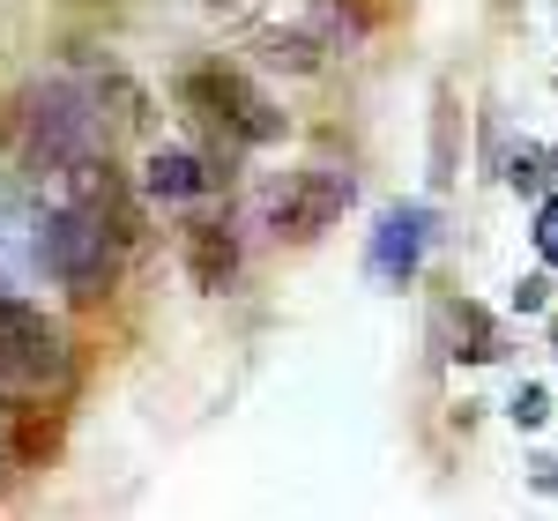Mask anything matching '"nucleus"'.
I'll return each mask as SVG.
<instances>
[{
    "label": "nucleus",
    "instance_id": "f257e3e1",
    "mask_svg": "<svg viewBox=\"0 0 558 521\" xmlns=\"http://www.w3.org/2000/svg\"><path fill=\"white\" fill-rule=\"evenodd\" d=\"M0 142H8V157L23 172L68 179L83 157L105 149V112L75 83H23V89H8V105H0Z\"/></svg>",
    "mask_w": 558,
    "mask_h": 521
},
{
    "label": "nucleus",
    "instance_id": "f03ea898",
    "mask_svg": "<svg viewBox=\"0 0 558 521\" xmlns=\"http://www.w3.org/2000/svg\"><path fill=\"white\" fill-rule=\"evenodd\" d=\"M120 246H128V239L97 217V209H83V202H60L52 217H38V268L83 305H97L105 291H112Z\"/></svg>",
    "mask_w": 558,
    "mask_h": 521
},
{
    "label": "nucleus",
    "instance_id": "7ed1b4c3",
    "mask_svg": "<svg viewBox=\"0 0 558 521\" xmlns=\"http://www.w3.org/2000/svg\"><path fill=\"white\" fill-rule=\"evenodd\" d=\"M179 105H186V120H202V128H231L246 149H260V142H283V112L260 97L239 68H223V60H202V68H186L179 75Z\"/></svg>",
    "mask_w": 558,
    "mask_h": 521
},
{
    "label": "nucleus",
    "instance_id": "20e7f679",
    "mask_svg": "<svg viewBox=\"0 0 558 521\" xmlns=\"http://www.w3.org/2000/svg\"><path fill=\"white\" fill-rule=\"evenodd\" d=\"M0 380L8 388H60L68 380V343L31 299L8 291L0 276Z\"/></svg>",
    "mask_w": 558,
    "mask_h": 521
},
{
    "label": "nucleus",
    "instance_id": "39448f33",
    "mask_svg": "<svg viewBox=\"0 0 558 521\" xmlns=\"http://www.w3.org/2000/svg\"><path fill=\"white\" fill-rule=\"evenodd\" d=\"M350 202H357L350 172H283L268 186L260 209H268V231H276V239H320Z\"/></svg>",
    "mask_w": 558,
    "mask_h": 521
},
{
    "label": "nucleus",
    "instance_id": "423d86ee",
    "mask_svg": "<svg viewBox=\"0 0 558 521\" xmlns=\"http://www.w3.org/2000/svg\"><path fill=\"white\" fill-rule=\"evenodd\" d=\"M425 246H432V209L425 202H395L380 217V231H373V246H365V276L387 283V291H402V283L417 276Z\"/></svg>",
    "mask_w": 558,
    "mask_h": 521
},
{
    "label": "nucleus",
    "instance_id": "0eeeda50",
    "mask_svg": "<svg viewBox=\"0 0 558 521\" xmlns=\"http://www.w3.org/2000/svg\"><path fill=\"white\" fill-rule=\"evenodd\" d=\"M68 202H83V209H97V217L112 223V231H120L128 246L142 239V202L128 194V179L112 172V157H105V149H97V157H83V165L68 172Z\"/></svg>",
    "mask_w": 558,
    "mask_h": 521
},
{
    "label": "nucleus",
    "instance_id": "6e6552de",
    "mask_svg": "<svg viewBox=\"0 0 558 521\" xmlns=\"http://www.w3.org/2000/svg\"><path fill=\"white\" fill-rule=\"evenodd\" d=\"M142 194L149 202H202V194H216V165L202 149H149Z\"/></svg>",
    "mask_w": 558,
    "mask_h": 521
},
{
    "label": "nucleus",
    "instance_id": "1a4fd4ad",
    "mask_svg": "<svg viewBox=\"0 0 558 521\" xmlns=\"http://www.w3.org/2000/svg\"><path fill=\"white\" fill-rule=\"evenodd\" d=\"M186 268H194V283L202 291H231V276H239V231L231 223H186Z\"/></svg>",
    "mask_w": 558,
    "mask_h": 521
},
{
    "label": "nucleus",
    "instance_id": "9d476101",
    "mask_svg": "<svg viewBox=\"0 0 558 521\" xmlns=\"http://www.w3.org/2000/svg\"><path fill=\"white\" fill-rule=\"evenodd\" d=\"M447 320H454V358H470V365H492V358H507V328L484 313V305H447Z\"/></svg>",
    "mask_w": 558,
    "mask_h": 521
},
{
    "label": "nucleus",
    "instance_id": "9b49d317",
    "mask_svg": "<svg viewBox=\"0 0 558 521\" xmlns=\"http://www.w3.org/2000/svg\"><path fill=\"white\" fill-rule=\"evenodd\" d=\"M320 52H328V45L313 38V31H260L254 38V60L260 68H283V75H313V68H320Z\"/></svg>",
    "mask_w": 558,
    "mask_h": 521
},
{
    "label": "nucleus",
    "instance_id": "f8f14e48",
    "mask_svg": "<svg viewBox=\"0 0 558 521\" xmlns=\"http://www.w3.org/2000/svg\"><path fill=\"white\" fill-rule=\"evenodd\" d=\"M89 97H97V112L112 105V128H142V120H149V97H142L128 75H105V83H89Z\"/></svg>",
    "mask_w": 558,
    "mask_h": 521
},
{
    "label": "nucleus",
    "instance_id": "ddd939ff",
    "mask_svg": "<svg viewBox=\"0 0 558 521\" xmlns=\"http://www.w3.org/2000/svg\"><path fill=\"white\" fill-rule=\"evenodd\" d=\"M454 120H462L454 112V89H439V120H432V179L439 186L454 179Z\"/></svg>",
    "mask_w": 558,
    "mask_h": 521
},
{
    "label": "nucleus",
    "instance_id": "4468645a",
    "mask_svg": "<svg viewBox=\"0 0 558 521\" xmlns=\"http://www.w3.org/2000/svg\"><path fill=\"white\" fill-rule=\"evenodd\" d=\"M507 179H514V194H529V202H544V186H551V165H544V157H536V149H521L514 165H507Z\"/></svg>",
    "mask_w": 558,
    "mask_h": 521
},
{
    "label": "nucleus",
    "instance_id": "2eb2a0df",
    "mask_svg": "<svg viewBox=\"0 0 558 521\" xmlns=\"http://www.w3.org/2000/svg\"><path fill=\"white\" fill-rule=\"evenodd\" d=\"M529 239H536V254L558 268V194H544V202H536V231H529Z\"/></svg>",
    "mask_w": 558,
    "mask_h": 521
},
{
    "label": "nucleus",
    "instance_id": "dca6fc26",
    "mask_svg": "<svg viewBox=\"0 0 558 521\" xmlns=\"http://www.w3.org/2000/svg\"><path fill=\"white\" fill-rule=\"evenodd\" d=\"M544 417H551V395H544V388H514V425H521V433H536Z\"/></svg>",
    "mask_w": 558,
    "mask_h": 521
},
{
    "label": "nucleus",
    "instance_id": "f3484780",
    "mask_svg": "<svg viewBox=\"0 0 558 521\" xmlns=\"http://www.w3.org/2000/svg\"><path fill=\"white\" fill-rule=\"evenodd\" d=\"M60 447V417L45 410V417H23V455H52Z\"/></svg>",
    "mask_w": 558,
    "mask_h": 521
},
{
    "label": "nucleus",
    "instance_id": "a211bd4d",
    "mask_svg": "<svg viewBox=\"0 0 558 521\" xmlns=\"http://www.w3.org/2000/svg\"><path fill=\"white\" fill-rule=\"evenodd\" d=\"M544 299H551V283H544V276H521V283H514V305H521V313H536Z\"/></svg>",
    "mask_w": 558,
    "mask_h": 521
},
{
    "label": "nucleus",
    "instance_id": "6ab92c4d",
    "mask_svg": "<svg viewBox=\"0 0 558 521\" xmlns=\"http://www.w3.org/2000/svg\"><path fill=\"white\" fill-rule=\"evenodd\" d=\"M492 8H514V0H492Z\"/></svg>",
    "mask_w": 558,
    "mask_h": 521
},
{
    "label": "nucleus",
    "instance_id": "aec40b11",
    "mask_svg": "<svg viewBox=\"0 0 558 521\" xmlns=\"http://www.w3.org/2000/svg\"><path fill=\"white\" fill-rule=\"evenodd\" d=\"M216 8H239V0H216Z\"/></svg>",
    "mask_w": 558,
    "mask_h": 521
},
{
    "label": "nucleus",
    "instance_id": "412c9836",
    "mask_svg": "<svg viewBox=\"0 0 558 521\" xmlns=\"http://www.w3.org/2000/svg\"><path fill=\"white\" fill-rule=\"evenodd\" d=\"M551 172H558V149H551Z\"/></svg>",
    "mask_w": 558,
    "mask_h": 521
},
{
    "label": "nucleus",
    "instance_id": "4be33fe9",
    "mask_svg": "<svg viewBox=\"0 0 558 521\" xmlns=\"http://www.w3.org/2000/svg\"><path fill=\"white\" fill-rule=\"evenodd\" d=\"M551 350H558V328H551Z\"/></svg>",
    "mask_w": 558,
    "mask_h": 521
}]
</instances>
